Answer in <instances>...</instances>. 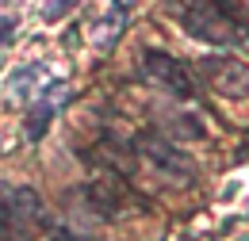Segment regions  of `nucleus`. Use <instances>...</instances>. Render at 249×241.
<instances>
[{
	"mask_svg": "<svg viewBox=\"0 0 249 241\" xmlns=\"http://www.w3.org/2000/svg\"><path fill=\"white\" fill-rule=\"evenodd\" d=\"M46 222L50 218L35 188L0 184V238L4 241H31L35 230H42Z\"/></svg>",
	"mask_w": 249,
	"mask_h": 241,
	"instance_id": "1",
	"label": "nucleus"
},
{
	"mask_svg": "<svg viewBox=\"0 0 249 241\" xmlns=\"http://www.w3.org/2000/svg\"><path fill=\"white\" fill-rule=\"evenodd\" d=\"M180 23H184V31L192 38H203L211 46H234L242 38V31L226 19L218 0H192L184 8V16H180Z\"/></svg>",
	"mask_w": 249,
	"mask_h": 241,
	"instance_id": "2",
	"label": "nucleus"
},
{
	"mask_svg": "<svg viewBox=\"0 0 249 241\" xmlns=\"http://www.w3.org/2000/svg\"><path fill=\"white\" fill-rule=\"evenodd\" d=\"M142 69H146L150 81L165 85L173 96H180V100L196 96V81H192V73H188L173 54H165V50H146V54H142Z\"/></svg>",
	"mask_w": 249,
	"mask_h": 241,
	"instance_id": "3",
	"label": "nucleus"
},
{
	"mask_svg": "<svg viewBox=\"0 0 249 241\" xmlns=\"http://www.w3.org/2000/svg\"><path fill=\"white\" fill-rule=\"evenodd\" d=\"M199 73L211 81V88L230 96V100H242L249 96V65L238 58H203L199 61Z\"/></svg>",
	"mask_w": 249,
	"mask_h": 241,
	"instance_id": "4",
	"label": "nucleus"
},
{
	"mask_svg": "<svg viewBox=\"0 0 249 241\" xmlns=\"http://www.w3.org/2000/svg\"><path fill=\"white\" fill-rule=\"evenodd\" d=\"M138 150L146 153L157 169H165L169 176H184V180L196 176V165H192L173 142H165V138H157V134H142V138H138Z\"/></svg>",
	"mask_w": 249,
	"mask_h": 241,
	"instance_id": "5",
	"label": "nucleus"
},
{
	"mask_svg": "<svg viewBox=\"0 0 249 241\" xmlns=\"http://www.w3.org/2000/svg\"><path fill=\"white\" fill-rule=\"evenodd\" d=\"M85 195H89V203H92L104 218H111V214L123 207L126 188H123L119 176H104V180H92V184H89V188H85Z\"/></svg>",
	"mask_w": 249,
	"mask_h": 241,
	"instance_id": "6",
	"label": "nucleus"
},
{
	"mask_svg": "<svg viewBox=\"0 0 249 241\" xmlns=\"http://www.w3.org/2000/svg\"><path fill=\"white\" fill-rule=\"evenodd\" d=\"M50 119H54V103H50V100L35 103V107H31V115H27V138H31V142H38V138L46 134Z\"/></svg>",
	"mask_w": 249,
	"mask_h": 241,
	"instance_id": "7",
	"label": "nucleus"
},
{
	"mask_svg": "<svg viewBox=\"0 0 249 241\" xmlns=\"http://www.w3.org/2000/svg\"><path fill=\"white\" fill-rule=\"evenodd\" d=\"M218 4H222L226 19H230L234 27L246 34V31H249V0H218Z\"/></svg>",
	"mask_w": 249,
	"mask_h": 241,
	"instance_id": "8",
	"label": "nucleus"
},
{
	"mask_svg": "<svg viewBox=\"0 0 249 241\" xmlns=\"http://www.w3.org/2000/svg\"><path fill=\"white\" fill-rule=\"evenodd\" d=\"M169 122H173V134L177 138H203V126H199L196 115H177V119H169Z\"/></svg>",
	"mask_w": 249,
	"mask_h": 241,
	"instance_id": "9",
	"label": "nucleus"
},
{
	"mask_svg": "<svg viewBox=\"0 0 249 241\" xmlns=\"http://www.w3.org/2000/svg\"><path fill=\"white\" fill-rule=\"evenodd\" d=\"M73 8H77V0H46V4H42V16H46V19L54 23V19H62V16H69Z\"/></svg>",
	"mask_w": 249,
	"mask_h": 241,
	"instance_id": "10",
	"label": "nucleus"
},
{
	"mask_svg": "<svg viewBox=\"0 0 249 241\" xmlns=\"http://www.w3.org/2000/svg\"><path fill=\"white\" fill-rule=\"evenodd\" d=\"M31 85H35V69H19V73L12 77V92H16V96H27Z\"/></svg>",
	"mask_w": 249,
	"mask_h": 241,
	"instance_id": "11",
	"label": "nucleus"
},
{
	"mask_svg": "<svg viewBox=\"0 0 249 241\" xmlns=\"http://www.w3.org/2000/svg\"><path fill=\"white\" fill-rule=\"evenodd\" d=\"M8 38H12V19L0 16V46H8Z\"/></svg>",
	"mask_w": 249,
	"mask_h": 241,
	"instance_id": "12",
	"label": "nucleus"
},
{
	"mask_svg": "<svg viewBox=\"0 0 249 241\" xmlns=\"http://www.w3.org/2000/svg\"><path fill=\"white\" fill-rule=\"evenodd\" d=\"M50 241H77V238H73L69 230H54V234H50Z\"/></svg>",
	"mask_w": 249,
	"mask_h": 241,
	"instance_id": "13",
	"label": "nucleus"
}]
</instances>
